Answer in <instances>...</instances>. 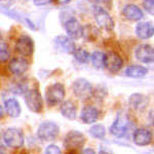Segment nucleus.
Masks as SVG:
<instances>
[{"label": "nucleus", "mask_w": 154, "mask_h": 154, "mask_svg": "<svg viewBox=\"0 0 154 154\" xmlns=\"http://www.w3.org/2000/svg\"><path fill=\"white\" fill-rule=\"evenodd\" d=\"M72 89L73 93L79 100H88L93 95V86L84 78H78L72 84Z\"/></svg>", "instance_id": "1"}, {"label": "nucleus", "mask_w": 154, "mask_h": 154, "mask_svg": "<svg viewBox=\"0 0 154 154\" xmlns=\"http://www.w3.org/2000/svg\"><path fill=\"white\" fill-rule=\"evenodd\" d=\"M60 128L57 123L53 121H44L42 122L37 131V136L43 141H53L59 136Z\"/></svg>", "instance_id": "2"}, {"label": "nucleus", "mask_w": 154, "mask_h": 154, "mask_svg": "<svg viewBox=\"0 0 154 154\" xmlns=\"http://www.w3.org/2000/svg\"><path fill=\"white\" fill-rule=\"evenodd\" d=\"M3 141L8 147L18 149L24 145V135L18 128H11L6 130L3 134Z\"/></svg>", "instance_id": "3"}, {"label": "nucleus", "mask_w": 154, "mask_h": 154, "mask_svg": "<svg viewBox=\"0 0 154 154\" xmlns=\"http://www.w3.org/2000/svg\"><path fill=\"white\" fill-rule=\"evenodd\" d=\"M65 98V88L62 83H54L48 86L45 91V99L49 105H57Z\"/></svg>", "instance_id": "4"}, {"label": "nucleus", "mask_w": 154, "mask_h": 154, "mask_svg": "<svg viewBox=\"0 0 154 154\" xmlns=\"http://www.w3.org/2000/svg\"><path fill=\"white\" fill-rule=\"evenodd\" d=\"M25 103L29 110L38 113L42 109V98L37 89H28L25 93Z\"/></svg>", "instance_id": "5"}, {"label": "nucleus", "mask_w": 154, "mask_h": 154, "mask_svg": "<svg viewBox=\"0 0 154 154\" xmlns=\"http://www.w3.org/2000/svg\"><path fill=\"white\" fill-rule=\"evenodd\" d=\"M84 142H85V138H84L83 134L77 131H71L65 137L64 145L68 150H76V149L82 147Z\"/></svg>", "instance_id": "6"}, {"label": "nucleus", "mask_w": 154, "mask_h": 154, "mask_svg": "<svg viewBox=\"0 0 154 154\" xmlns=\"http://www.w3.org/2000/svg\"><path fill=\"white\" fill-rule=\"evenodd\" d=\"M95 19L100 28L106 30V31H111L114 28V21L110 17V14L106 11V9L98 7L95 12Z\"/></svg>", "instance_id": "7"}, {"label": "nucleus", "mask_w": 154, "mask_h": 154, "mask_svg": "<svg viewBox=\"0 0 154 154\" xmlns=\"http://www.w3.org/2000/svg\"><path fill=\"white\" fill-rule=\"evenodd\" d=\"M128 118L125 114H119L116 117L113 125L110 126V133L115 137H122L128 131Z\"/></svg>", "instance_id": "8"}, {"label": "nucleus", "mask_w": 154, "mask_h": 154, "mask_svg": "<svg viewBox=\"0 0 154 154\" xmlns=\"http://www.w3.org/2000/svg\"><path fill=\"white\" fill-rule=\"evenodd\" d=\"M136 58L144 64H151L154 60V49L149 44H141L136 48Z\"/></svg>", "instance_id": "9"}, {"label": "nucleus", "mask_w": 154, "mask_h": 154, "mask_svg": "<svg viewBox=\"0 0 154 154\" xmlns=\"http://www.w3.org/2000/svg\"><path fill=\"white\" fill-rule=\"evenodd\" d=\"M65 29H66L67 34H68V37L71 38L72 40H73V39H78L79 37H81V30H82V27H81L78 20L73 18V17L69 18L66 21Z\"/></svg>", "instance_id": "10"}, {"label": "nucleus", "mask_w": 154, "mask_h": 154, "mask_svg": "<svg viewBox=\"0 0 154 154\" xmlns=\"http://www.w3.org/2000/svg\"><path fill=\"white\" fill-rule=\"evenodd\" d=\"M16 48L23 56H31L34 51V42L29 36L23 35L17 41Z\"/></svg>", "instance_id": "11"}, {"label": "nucleus", "mask_w": 154, "mask_h": 154, "mask_svg": "<svg viewBox=\"0 0 154 154\" xmlns=\"http://www.w3.org/2000/svg\"><path fill=\"white\" fill-rule=\"evenodd\" d=\"M122 59L117 54L109 53L108 54H105V67L110 72H113V73L118 72L122 68Z\"/></svg>", "instance_id": "12"}, {"label": "nucleus", "mask_w": 154, "mask_h": 154, "mask_svg": "<svg viewBox=\"0 0 154 154\" xmlns=\"http://www.w3.org/2000/svg\"><path fill=\"white\" fill-rule=\"evenodd\" d=\"M133 140L138 146H147L152 141V134L147 128H138L133 136Z\"/></svg>", "instance_id": "13"}, {"label": "nucleus", "mask_w": 154, "mask_h": 154, "mask_svg": "<svg viewBox=\"0 0 154 154\" xmlns=\"http://www.w3.org/2000/svg\"><path fill=\"white\" fill-rule=\"evenodd\" d=\"M29 64L27 60L23 58H14L8 64V69L14 75H22L27 71Z\"/></svg>", "instance_id": "14"}, {"label": "nucleus", "mask_w": 154, "mask_h": 154, "mask_svg": "<svg viewBox=\"0 0 154 154\" xmlns=\"http://www.w3.org/2000/svg\"><path fill=\"white\" fill-rule=\"evenodd\" d=\"M122 14L128 20L133 22H138L143 18V11L139 6L135 4H128L122 9Z\"/></svg>", "instance_id": "15"}, {"label": "nucleus", "mask_w": 154, "mask_h": 154, "mask_svg": "<svg viewBox=\"0 0 154 154\" xmlns=\"http://www.w3.org/2000/svg\"><path fill=\"white\" fill-rule=\"evenodd\" d=\"M153 25L149 22H141L136 27V34L141 39H149L153 36Z\"/></svg>", "instance_id": "16"}, {"label": "nucleus", "mask_w": 154, "mask_h": 154, "mask_svg": "<svg viewBox=\"0 0 154 154\" xmlns=\"http://www.w3.org/2000/svg\"><path fill=\"white\" fill-rule=\"evenodd\" d=\"M128 103L133 109L142 111L148 105V98L142 94H133L128 99Z\"/></svg>", "instance_id": "17"}, {"label": "nucleus", "mask_w": 154, "mask_h": 154, "mask_svg": "<svg viewBox=\"0 0 154 154\" xmlns=\"http://www.w3.org/2000/svg\"><path fill=\"white\" fill-rule=\"evenodd\" d=\"M99 117V112L98 109H96L93 106H85L83 107L82 111H81L80 118L86 125H91L97 121V119Z\"/></svg>", "instance_id": "18"}, {"label": "nucleus", "mask_w": 154, "mask_h": 154, "mask_svg": "<svg viewBox=\"0 0 154 154\" xmlns=\"http://www.w3.org/2000/svg\"><path fill=\"white\" fill-rule=\"evenodd\" d=\"M56 43L59 48L67 54H73V51H75V44L73 40L67 36H58L56 38Z\"/></svg>", "instance_id": "19"}, {"label": "nucleus", "mask_w": 154, "mask_h": 154, "mask_svg": "<svg viewBox=\"0 0 154 154\" xmlns=\"http://www.w3.org/2000/svg\"><path fill=\"white\" fill-rule=\"evenodd\" d=\"M61 113H62V115H63L64 117H66L67 119H70V120L75 119L76 114H77V109H76L75 104L71 101L64 102L61 105Z\"/></svg>", "instance_id": "20"}, {"label": "nucleus", "mask_w": 154, "mask_h": 154, "mask_svg": "<svg viewBox=\"0 0 154 154\" xmlns=\"http://www.w3.org/2000/svg\"><path fill=\"white\" fill-rule=\"evenodd\" d=\"M5 110L11 117H19L21 114V106L18 100L11 98L5 101Z\"/></svg>", "instance_id": "21"}, {"label": "nucleus", "mask_w": 154, "mask_h": 154, "mask_svg": "<svg viewBox=\"0 0 154 154\" xmlns=\"http://www.w3.org/2000/svg\"><path fill=\"white\" fill-rule=\"evenodd\" d=\"M148 73L147 68L140 65H131L128 67L125 70L126 76L131 77V78H142V77L146 76Z\"/></svg>", "instance_id": "22"}, {"label": "nucleus", "mask_w": 154, "mask_h": 154, "mask_svg": "<svg viewBox=\"0 0 154 154\" xmlns=\"http://www.w3.org/2000/svg\"><path fill=\"white\" fill-rule=\"evenodd\" d=\"M99 32H98V28H96L93 25H85L84 27H82V30H81V36L83 38H85L86 40L88 41H93L98 37Z\"/></svg>", "instance_id": "23"}, {"label": "nucleus", "mask_w": 154, "mask_h": 154, "mask_svg": "<svg viewBox=\"0 0 154 154\" xmlns=\"http://www.w3.org/2000/svg\"><path fill=\"white\" fill-rule=\"evenodd\" d=\"M91 64L97 69H102L105 67V54L102 51H95L91 56Z\"/></svg>", "instance_id": "24"}, {"label": "nucleus", "mask_w": 154, "mask_h": 154, "mask_svg": "<svg viewBox=\"0 0 154 154\" xmlns=\"http://www.w3.org/2000/svg\"><path fill=\"white\" fill-rule=\"evenodd\" d=\"M73 56L77 62H79L80 64H86L89 61V54L85 49L83 48H75V51H73Z\"/></svg>", "instance_id": "25"}, {"label": "nucleus", "mask_w": 154, "mask_h": 154, "mask_svg": "<svg viewBox=\"0 0 154 154\" xmlns=\"http://www.w3.org/2000/svg\"><path fill=\"white\" fill-rule=\"evenodd\" d=\"M89 135L96 139H103L106 135V128L103 125H95L89 128Z\"/></svg>", "instance_id": "26"}, {"label": "nucleus", "mask_w": 154, "mask_h": 154, "mask_svg": "<svg viewBox=\"0 0 154 154\" xmlns=\"http://www.w3.org/2000/svg\"><path fill=\"white\" fill-rule=\"evenodd\" d=\"M143 6L148 14H153V11H154V1L153 0H144Z\"/></svg>", "instance_id": "27"}, {"label": "nucleus", "mask_w": 154, "mask_h": 154, "mask_svg": "<svg viewBox=\"0 0 154 154\" xmlns=\"http://www.w3.org/2000/svg\"><path fill=\"white\" fill-rule=\"evenodd\" d=\"M9 51L4 46L0 48V62H6L9 59Z\"/></svg>", "instance_id": "28"}, {"label": "nucleus", "mask_w": 154, "mask_h": 154, "mask_svg": "<svg viewBox=\"0 0 154 154\" xmlns=\"http://www.w3.org/2000/svg\"><path fill=\"white\" fill-rule=\"evenodd\" d=\"M45 154H61V149L57 145H49L46 147Z\"/></svg>", "instance_id": "29"}, {"label": "nucleus", "mask_w": 154, "mask_h": 154, "mask_svg": "<svg viewBox=\"0 0 154 154\" xmlns=\"http://www.w3.org/2000/svg\"><path fill=\"white\" fill-rule=\"evenodd\" d=\"M33 2L37 6H43V5H46V4L51 3V0H33Z\"/></svg>", "instance_id": "30"}, {"label": "nucleus", "mask_w": 154, "mask_h": 154, "mask_svg": "<svg viewBox=\"0 0 154 154\" xmlns=\"http://www.w3.org/2000/svg\"><path fill=\"white\" fill-rule=\"evenodd\" d=\"M81 154H96L95 151L91 148H88V149H84V150L81 152Z\"/></svg>", "instance_id": "31"}, {"label": "nucleus", "mask_w": 154, "mask_h": 154, "mask_svg": "<svg viewBox=\"0 0 154 154\" xmlns=\"http://www.w3.org/2000/svg\"><path fill=\"white\" fill-rule=\"evenodd\" d=\"M70 1H71V0H58V2H59L60 4H62V5H65V4H68Z\"/></svg>", "instance_id": "32"}, {"label": "nucleus", "mask_w": 154, "mask_h": 154, "mask_svg": "<svg viewBox=\"0 0 154 154\" xmlns=\"http://www.w3.org/2000/svg\"><path fill=\"white\" fill-rule=\"evenodd\" d=\"M14 154H29L28 153V151L27 150H25V149H22V150H19V151H17Z\"/></svg>", "instance_id": "33"}, {"label": "nucleus", "mask_w": 154, "mask_h": 154, "mask_svg": "<svg viewBox=\"0 0 154 154\" xmlns=\"http://www.w3.org/2000/svg\"><path fill=\"white\" fill-rule=\"evenodd\" d=\"M98 154H112V153L108 152V151H104V150H101L100 152H99Z\"/></svg>", "instance_id": "34"}, {"label": "nucleus", "mask_w": 154, "mask_h": 154, "mask_svg": "<svg viewBox=\"0 0 154 154\" xmlns=\"http://www.w3.org/2000/svg\"><path fill=\"white\" fill-rule=\"evenodd\" d=\"M2 116H3V108L0 106V118H1Z\"/></svg>", "instance_id": "35"}, {"label": "nucleus", "mask_w": 154, "mask_h": 154, "mask_svg": "<svg viewBox=\"0 0 154 154\" xmlns=\"http://www.w3.org/2000/svg\"><path fill=\"white\" fill-rule=\"evenodd\" d=\"M0 154H3V153H2V152H1V151H0Z\"/></svg>", "instance_id": "36"}, {"label": "nucleus", "mask_w": 154, "mask_h": 154, "mask_svg": "<svg viewBox=\"0 0 154 154\" xmlns=\"http://www.w3.org/2000/svg\"><path fill=\"white\" fill-rule=\"evenodd\" d=\"M0 37H1V35H0Z\"/></svg>", "instance_id": "37"}]
</instances>
